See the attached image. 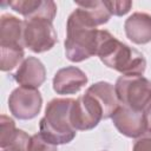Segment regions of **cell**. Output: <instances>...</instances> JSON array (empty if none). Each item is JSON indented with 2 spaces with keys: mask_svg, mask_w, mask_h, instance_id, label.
I'll return each mask as SVG.
<instances>
[{
  "mask_svg": "<svg viewBox=\"0 0 151 151\" xmlns=\"http://www.w3.org/2000/svg\"><path fill=\"white\" fill-rule=\"evenodd\" d=\"M99 29L92 19L81 9L71 13L66 25L65 54L68 60L79 63L97 54Z\"/></svg>",
  "mask_w": 151,
  "mask_h": 151,
  "instance_id": "6da1fadb",
  "label": "cell"
},
{
  "mask_svg": "<svg viewBox=\"0 0 151 151\" xmlns=\"http://www.w3.org/2000/svg\"><path fill=\"white\" fill-rule=\"evenodd\" d=\"M97 54L107 67L123 76H142L146 68V60L139 51L120 42L107 31L99 32Z\"/></svg>",
  "mask_w": 151,
  "mask_h": 151,
  "instance_id": "7a4b0ae2",
  "label": "cell"
},
{
  "mask_svg": "<svg viewBox=\"0 0 151 151\" xmlns=\"http://www.w3.org/2000/svg\"><path fill=\"white\" fill-rule=\"evenodd\" d=\"M73 103L74 99L71 98L52 99L40 120V133L55 145L70 143L76 137L77 130L71 123Z\"/></svg>",
  "mask_w": 151,
  "mask_h": 151,
  "instance_id": "3957f363",
  "label": "cell"
},
{
  "mask_svg": "<svg viewBox=\"0 0 151 151\" xmlns=\"http://www.w3.org/2000/svg\"><path fill=\"white\" fill-rule=\"evenodd\" d=\"M114 90L118 100L130 109L144 111L151 104V81L143 76H122Z\"/></svg>",
  "mask_w": 151,
  "mask_h": 151,
  "instance_id": "277c9868",
  "label": "cell"
},
{
  "mask_svg": "<svg viewBox=\"0 0 151 151\" xmlns=\"http://www.w3.org/2000/svg\"><path fill=\"white\" fill-rule=\"evenodd\" d=\"M57 42V32L52 20L32 18L24 21V45L35 53L51 50Z\"/></svg>",
  "mask_w": 151,
  "mask_h": 151,
  "instance_id": "5b68a950",
  "label": "cell"
},
{
  "mask_svg": "<svg viewBox=\"0 0 151 151\" xmlns=\"http://www.w3.org/2000/svg\"><path fill=\"white\" fill-rule=\"evenodd\" d=\"M103 119V109L88 93L74 100L71 110V123L76 130H91Z\"/></svg>",
  "mask_w": 151,
  "mask_h": 151,
  "instance_id": "8992f818",
  "label": "cell"
},
{
  "mask_svg": "<svg viewBox=\"0 0 151 151\" xmlns=\"http://www.w3.org/2000/svg\"><path fill=\"white\" fill-rule=\"evenodd\" d=\"M42 98L37 88L20 86L15 88L8 99L11 113L19 119H32L41 109Z\"/></svg>",
  "mask_w": 151,
  "mask_h": 151,
  "instance_id": "52a82bcc",
  "label": "cell"
},
{
  "mask_svg": "<svg viewBox=\"0 0 151 151\" xmlns=\"http://www.w3.org/2000/svg\"><path fill=\"white\" fill-rule=\"evenodd\" d=\"M111 118L117 130L126 137L137 138L146 132L144 111H137L122 105Z\"/></svg>",
  "mask_w": 151,
  "mask_h": 151,
  "instance_id": "ba28073f",
  "label": "cell"
},
{
  "mask_svg": "<svg viewBox=\"0 0 151 151\" xmlns=\"http://www.w3.org/2000/svg\"><path fill=\"white\" fill-rule=\"evenodd\" d=\"M0 145L2 151H28L31 137L15 127L14 120L5 114L0 118Z\"/></svg>",
  "mask_w": 151,
  "mask_h": 151,
  "instance_id": "9c48e42d",
  "label": "cell"
},
{
  "mask_svg": "<svg viewBox=\"0 0 151 151\" xmlns=\"http://www.w3.org/2000/svg\"><path fill=\"white\" fill-rule=\"evenodd\" d=\"M87 83L86 74L76 66L60 68L53 78V90L59 94H72L80 91Z\"/></svg>",
  "mask_w": 151,
  "mask_h": 151,
  "instance_id": "30bf717a",
  "label": "cell"
},
{
  "mask_svg": "<svg viewBox=\"0 0 151 151\" xmlns=\"http://www.w3.org/2000/svg\"><path fill=\"white\" fill-rule=\"evenodd\" d=\"M46 78V70L44 64L34 57L26 58L17 72L14 73V79L18 84L25 87L37 88L39 87Z\"/></svg>",
  "mask_w": 151,
  "mask_h": 151,
  "instance_id": "8fae6325",
  "label": "cell"
},
{
  "mask_svg": "<svg viewBox=\"0 0 151 151\" xmlns=\"http://www.w3.org/2000/svg\"><path fill=\"white\" fill-rule=\"evenodd\" d=\"M8 5L15 12L22 14L26 19L46 18L48 20H53L57 13V5L53 1L17 0V1H9Z\"/></svg>",
  "mask_w": 151,
  "mask_h": 151,
  "instance_id": "7c38bea8",
  "label": "cell"
},
{
  "mask_svg": "<svg viewBox=\"0 0 151 151\" xmlns=\"http://www.w3.org/2000/svg\"><path fill=\"white\" fill-rule=\"evenodd\" d=\"M126 37L134 44H147L151 41V15L147 13H133L124 24Z\"/></svg>",
  "mask_w": 151,
  "mask_h": 151,
  "instance_id": "4fadbf2b",
  "label": "cell"
},
{
  "mask_svg": "<svg viewBox=\"0 0 151 151\" xmlns=\"http://www.w3.org/2000/svg\"><path fill=\"white\" fill-rule=\"evenodd\" d=\"M86 93L91 94L103 109V118L107 119L119 107V100L114 90V86L106 81H99L91 85Z\"/></svg>",
  "mask_w": 151,
  "mask_h": 151,
  "instance_id": "5bb4252c",
  "label": "cell"
},
{
  "mask_svg": "<svg viewBox=\"0 0 151 151\" xmlns=\"http://www.w3.org/2000/svg\"><path fill=\"white\" fill-rule=\"evenodd\" d=\"M0 46L24 47V21L4 14L0 20Z\"/></svg>",
  "mask_w": 151,
  "mask_h": 151,
  "instance_id": "9a60e30c",
  "label": "cell"
},
{
  "mask_svg": "<svg viewBox=\"0 0 151 151\" xmlns=\"http://www.w3.org/2000/svg\"><path fill=\"white\" fill-rule=\"evenodd\" d=\"M77 6L81 8L96 24V26L106 24L111 17L110 11L107 9L104 1H85L77 2Z\"/></svg>",
  "mask_w": 151,
  "mask_h": 151,
  "instance_id": "2e32d148",
  "label": "cell"
},
{
  "mask_svg": "<svg viewBox=\"0 0 151 151\" xmlns=\"http://www.w3.org/2000/svg\"><path fill=\"white\" fill-rule=\"evenodd\" d=\"M1 47V71H11L15 68L24 59V47L20 46H0Z\"/></svg>",
  "mask_w": 151,
  "mask_h": 151,
  "instance_id": "e0dca14e",
  "label": "cell"
},
{
  "mask_svg": "<svg viewBox=\"0 0 151 151\" xmlns=\"http://www.w3.org/2000/svg\"><path fill=\"white\" fill-rule=\"evenodd\" d=\"M28 151H58L57 145L46 139L40 132L31 137Z\"/></svg>",
  "mask_w": 151,
  "mask_h": 151,
  "instance_id": "ac0fdd59",
  "label": "cell"
},
{
  "mask_svg": "<svg viewBox=\"0 0 151 151\" xmlns=\"http://www.w3.org/2000/svg\"><path fill=\"white\" fill-rule=\"evenodd\" d=\"M107 9L110 11L111 15H124L126 14L131 7H132V2L131 1H104Z\"/></svg>",
  "mask_w": 151,
  "mask_h": 151,
  "instance_id": "d6986e66",
  "label": "cell"
},
{
  "mask_svg": "<svg viewBox=\"0 0 151 151\" xmlns=\"http://www.w3.org/2000/svg\"><path fill=\"white\" fill-rule=\"evenodd\" d=\"M132 151H151V137L137 140L133 145Z\"/></svg>",
  "mask_w": 151,
  "mask_h": 151,
  "instance_id": "ffe728a7",
  "label": "cell"
},
{
  "mask_svg": "<svg viewBox=\"0 0 151 151\" xmlns=\"http://www.w3.org/2000/svg\"><path fill=\"white\" fill-rule=\"evenodd\" d=\"M144 117H145L146 132L151 133V104H150V105H149V107L145 110V112H144Z\"/></svg>",
  "mask_w": 151,
  "mask_h": 151,
  "instance_id": "44dd1931",
  "label": "cell"
}]
</instances>
